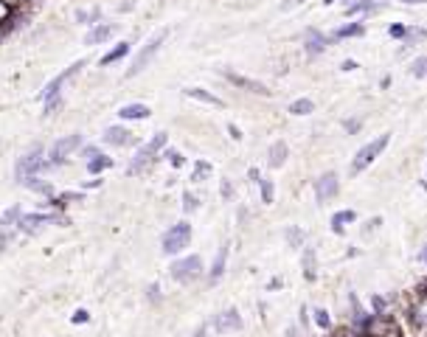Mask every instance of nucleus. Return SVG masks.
Instances as JSON below:
<instances>
[{
    "label": "nucleus",
    "mask_w": 427,
    "mask_h": 337,
    "mask_svg": "<svg viewBox=\"0 0 427 337\" xmlns=\"http://www.w3.org/2000/svg\"><path fill=\"white\" fill-rule=\"evenodd\" d=\"M166 147H169V132H155L147 144H140V147L135 149V155H132V161H129V166H127V174H140V172H147V169L158 161V155H161Z\"/></svg>",
    "instance_id": "1"
},
{
    "label": "nucleus",
    "mask_w": 427,
    "mask_h": 337,
    "mask_svg": "<svg viewBox=\"0 0 427 337\" xmlns=\"http://www.w3.org/2000/svg\"><path fill=\"white\" fill-rule=\"evenodd\" d=\"M391 147V132H382V135H377L374 141H369V144H363L357 152H354V158H351V163H348V174L351 177H357V174H363L377 158H382V152Z\"/></svg>",
    "instance_id": "2"
},
{
    "label": "nucleus",
    "mask_w": 427,
    "mask_h": 337,
    "mask_svg": "<svg viewBox=\"0 0 427 337\" xmlns=\"http://www.w3.org/2000/svg\"><path fill=\"white\" fill-rule=\"evenodd\" d=\"M82 144H85V135H82V132H70V135H62V138H56V141L51 144V149L45 152L48 169H62V166H67L70 158L79 152Z\"/></svg>",
    "instance_id": "3"
},
{
    "label": "nucleus",
    "mask_w": 427,
    "mask_h": 337,
    "mask_svg": "<svg viewBox=\"0 0 427 337\" xmlns=\"http://www.w3.org/2000/svg\"><path fill=\"white\" fill-rule=\"evenodd\" d=\"M169 40V28H161L158 34H152L150 40H147V45L144 48H140L138 54H135V59H132V65L127 67V79H132V76H138V74H144L147 71V67L152 65V59L161 54V48H163V42Z\"/></svg>",
    "instance_id": "4"
},
{
    "label": "nucleus",
    "mask_w": 427,
    "mask_h": 337,
    "mask_svg": "<svg viewBox=\"0 0 427 337\" xmlns=\"http://www.w3.org/2000/svg\"><path fill=\"white\" fill-rule=\"evenodd\" d=\"M42 172H48L45 147H42V144H34L31 149H26V152L17 158V163H15V180L23 183V180L37 177V174H42Z\"/></svg>",
    "instance_id": "5"
},
{
    "label": "nucleus",
    "mask_w": 427,
    "mask_h": 337,
    "mask_svg": "<svg viewBox=\"0 0 427 337\" xmlns=\"http://www.w3.org/2000/svg\"><path fill=\"white\" fill-rule=\"evenodd\" d=\"M169 276L177 281V284H194L205 276V264H202V256L191 253V256H180L169 264Z\"/></svg>",
    "instance_id": "6"
},
{
    "label": "nucleus",
    "mask_w": 427,
    "mask_h": 337,
    "mask_svg": "<svg viewBox=\"0 0 427 337\" xmlns=\"http://www.w3.org/2000/svg\"><path fill=\"white\" fill-rule=\"evenodd\" d=\"M191 233H194V228H191L188 220H180V222L169 225V231L161 236V250H163L166 256L183 253V250L188 247V242H191Z\"/></svg>",
    "instance_id": "7"
},
{
    "label": "nucleus",
    "mask_w": 427,
    "mask_h": 337,
    "mask_svg": "<svg viewBox=\"0 0 427 337\" xmlns=\"http://www.w3.org/2000/svg\"><path fill=\"white\" fill-rule=\"evenodd\" d=\"M405 320L413 331V337H427V295H416L405 306Z\"/></svg>",
    "instance_id": "8"
},
{
    "label": "nucleus",
    "mask_w": 427,
    "mask_h": 337,
    "mask_svg": "<svg viewBox=\"0 0 427 337\" xmlns=\"http://www.w3.org/2000/svg\"><path fill=\"white\" fill-rule=\"evenodd\" d=\"M88 65V59H79V62H74V65H67L65 71H59L42 90H40V101H48V99H56V96H62V88L74 79L76 74H82V67Z\"/></svg>",
    "instance_id": "9"
},
{
    "label": "nucleus",
    "mask_w": 427,
    "mask_h": 337,
    "mask_svg": "<svg viewBox=\"0 0 427 337\" xmlns=\"http://www.w3.org/2000/svg\"><path fill=\"white\" fill-rule=\"evenodd\" d=\"M223 79H225L228 85H234L236 90L250 93V96H270V93H273L264 82L250 79V76H245V74H236V71H231V67H223Z\"/></svg>",
    "instance_id": "10"
},
{
    "label": "nucleus",
    "mask_w": 427,
    "mask_h": 337,
    "mask_svg": "<svg viewBox=\"0 0 427 337\" xmlns=\"http://www.w3.org/2000/svg\"><path fill=\"white\" fill-rule=\"evenodd\" d=\"M301 45H304V54H307L309 59H318V56H323V54L329 51V45H335V42L329 40V34H326V31H321V28L309 26V28L304 31Z\"/></svg>",
    "instance_id": "11"
},
{
    "label": "nucleus",
    "mask_w": 427,
    "mask_h": 337,
    "mask_svg": "<svg viewBox=\"0 0 427 337\" xmlns=\"http://www.w3.org/2000/svg\"><path fill=\"white\" fill-rule=\"evenodd\" d=\"M312 191H315L318 206H323V202L335 199V197L340 194V177H337V172H323V174H318L315 183H312Z\"/></svg>",
    "instance_id": "12"
},
{
    "label": "nucleus",
    "mask_w": 427,
    "mask_h": 337,
    "mask_svg": "<svg viewBox=\"0 0 427 337\" xmlns=\"http://www.w3.org/2000/svg\"><path fill=\"white\" fill-rule=\"evenodd\" d=\"M228 258H231V245H228V242H223V245L217 247V256H214L211 267L205 270V279H208V284H211V287L223 281L225 270H228Z\"/></svg>",
    "instance_id": "13"
},
{
    "label": "nucleus",
    "mask_w": 427,
    "mask_h": 337,
    "mask_svg": "<svg viewBox=\"0 0 427 337\" xmlns=\"http://www.w3.org/2000/svg\"><path fill=\"white\" fill-rule=\"evenodd\" d=\"M245 326V320H242V315H239V309L236 306H228V309H223L217 318L211 320V329L217 331V334H228V331H239Z\"/></svg>",
    "instance_id": "14"
},
{
    "label": "nucleus",
    "mask_w": 427,
    "mask_h": 337,
    "mask_svg": "<svg viewBox=\"0 0 427 337\" xmlns=\"http://www.w3.org/2000/svg\"><path fill=\"white\" fill-rule=\"evenodd\" d=\"M388 6V0H351V3L343 6V15L346 17H371L377 12H382Z\"/></svg>",
    "instance_id": "15"
},
{
    "label": "nucleus",
    "mask_w": 427,
    "mask_h": 337,
    "mask_svg": "<svg viewBox=\"0 0 427 337\" xmlns=\"http://www.w3.org/2000/svg\"><path fill=\"white\" fill-rule=\"evenodd\" d=\"M102 141H104L107 147L124 149V147H132V144H135V132H132V129H127L124 124H113V126H107V129H104Z\"/></svg>",
    "instance_id": "16"
},
{
    "label": "nucleus",
    "mask_w": 427,
    "mask_h": 337,
    "mask_svg": "<svg viewBox=\"0 0 427 337\" xmlns=\"http://www.w3.org/2000/svg\"><path fill=\"white\" fill-rule=\"evenodd\" d=\"M366 31H369V26H366V20L360 17V20H348V23H340L332 34H329V40L332 42H346V40H360V37H366Z\"/></svg>",
    "instance_id": "17"
},
{
    "label": "nucleus",
    "mask_w": 427,
    "mask_h": 337,
    "mask_svg": "<svg viewBox=\"0 0 427 337\" xmlns=\"http://www.w3.org/2000/svg\"><path fill=\"white\" fill-rule=\"evenodd\" d=\"M115 31H118L115 23H104V20H102V23H96V26L88 28V34H85V45H90V48H93V45H107V42L113 40Z\"/></svg>",
    "instance_id": "18"
},
{
    "label": "nucleus",
    "mask_w": 427,
    "mask_h": 337,
    "mask_svg": "<svg viewBox=\"0 0 427 337\" xmlns=\"http://www.w3.org/2000/svg\"><path fill=\"white\" fill-rule=\"evenodd\" d=\"M354 222H357V211H354V208H340V211H335L329 217V228H332L335 236H343L346 228L354 225Z\"/></svg>",
    "instance_id": "19"
},
{
    "label": "nucleus",
    "mask_w": 427,
    "mask_h": 337,
    "mask_svg": "<svg viewBox=\"0 0 427 337\" xmlns=\"http://www.w3.org/2000/svg\"><path fill=\"white\" fill-rule=\"evenodd\" d=\"M301 270H304V279L309 284L318 281V250L312 245H304L301 247Z\"/></svg>",
    "instance_id": "20"
},
{
    "label": "nucleus",
    "mask_w": 427,
    "mask_h": 337,
    "mask_svg": "<svg viewBox=\"0 0 427 337\" xmlns=\"http://www.w3.org/2000/svg\"><path fill=\"white\" fill-rule=\"evenodd\" d=\"M132 54V40H121V42H115L107 54H102V59H99V65L102 67H110V65H118L121 59H127Z\"/></svg>",
    "instance_id": "21"
},
{
    "label": "nucleus",
    "mask_w": 427,
    "mask_h": 337,
    "mask_svg": "<svg viewBox=\"0 0 427 337\" xmlns=\"http://www.w3.org/2000/svg\"><path fill=\"white\" fill-rule=\"evenodd\" d=\"M183 96H186V99H194V101H200V104H208V107H217V110L225 107V101H223L217 93H211V90H205V88H183Z\"/></svg>",
    "instance_id": "22"
},
{
    "label": "nucleus",
    "mask_w": 427,
    "mask_h": 337,
    "mask_svg": "<svg viewBox=\"0 0 427 337\" xmlns=\"http://www.w3.org/2000/svg\"><path fill=\"white\" fill-rule=\"evenodd\" d=\"M424 40H427V28H424V26H410V23H408V31H405V37H402V42H399V51H396V54H399V56H405L410 48H416V45H419V42H424Z\"/></svg>",
    "instance_id": "23"
},
{
    "label": "nucleus",
    "mask_w": 427,
    "mask_h": 337,
    "mask_svg": "<svg viewBox=\"0 0 427 337\" xmlns=\"http://www.w3.org/2000/svg\"><path fill=\"white\" fill-rule=\"evenodd\" d=\"M287 158H290L287 141H273V144L267 147V166H270V169H281L284 163H287Z\"/></svg>",
    "instance_id": "24"
},
{
    "label": "nucleus",
    "mask_w": 427,
    "mask_h": 337,
    "mask_svg": "<svg viewBox=\"0 0 427 337\" xmlns=\"http://www.w3.org/2000/svg\"><path fill=\"white\" fill-rule=\"evenodd\" d=\"M115 166V158L113 155H107V152H99L96 158H90V161H85V169H88V174L90 177H102L104 172H110Z\"/></svg>",
    "instance_id": "25"
},
{
    "label": "nucleus",
    "mask_w": 427,
    "mask_h": 337,
    "mask_svg": "<svg viewBox=\"0 0 427 337\" xmlns=\"http://www.w3.org/2000/svg\"><path fill=\"white\" fill-rule=\"evenodd\" d=\"M150 115H152V110L147 104H140V101H132V104L118 107V118L121 121H147Z\"/></svg>",
    "instance_id": "26"
},
{
    "label": "nucleus",
    "mask_w": 427,
    "mask_h": 337,
    "mask_svg": "<svg viewBox=\"0 0 427 337\" xmlns=\"http://www.w3.org/2000/svg\"><path fill=\"white\" fill-rule=\"evenodd\" d=\"M20 186H26L29 191H34V194H40L42 199H48V197H54V194H56V188H54V183H51V180H45L42 174H37V177H29V180H23Z\"/></svg>",
    "instance_id": "27"
},
{
    "label": "nucleus",
    "mask_w": 427,
    "mask_h": 337,
    "mask_svg": "<svg viewBox=\"0 0 427 337\" xmlns=\"http://www.w3.org/2000/svg\"><path fill=\"white\" fill-rule=\"evenodd\" d=\"M211 174H214V163L197 158V161L191 163V177H188V180H191V186H200V183H205Z\"/></svg>",
    "instance_id": "28"
},
{
    "label": "nucleus",
    "mask_w": 427,
    "mask_h": 337,
    "mask_svg": "<svg viewBox=\"0 0 427 337\" xmlns=\"http://www.w3.org/2000/svg\"><path fill=\"white\" fill-rule=\"evenodd\" d=\"M309 320H312L321 331H332V326H335L332 312H329L326 306H315V309H309Z\"/></svg>",
    "instance_id": "29"
},
{
    "label": "nucleus",
    "mask_w": 427,
    "mask_h": 337,
    "mask_svg": "<svg viewBox=\"0 0 427 337\" xmlns=\"http://www.w3.org/2000/svg\"><path fill=\"white\" fill-rule=\"evenodd\" d=\"M284 242H287V247H293V250H301L307 245V231L298 228V225H290L287 231H284Z\"/></svg>",
    "instance_id": "30"
},
{
    "label": "nucleus",
    "mask_w": 427,
    "mask_h": 337,
    "mask_svg": "<svg viewBox=\"0 0 427 337\" xmlns=\"http://www.w3.org/2000/svg\"><path fill=\"white\" fill-rule=\"evenodd\" d=\"M20 217H23V206L20 202H12V206L0 214V228H17Z\"/></svg>",
    "instance_id": "31"
},
{
    "label": "nucleus",
    "mask_w": 427,
    "mask_h": 337,
    "mask_svg": "<svg viewBox=\"0 0 427 337\" xmlns=\"http://www.w3.org/2000/svg\"><path fill=\"white\" fill-rule=\"evenodd\" d=\"M287 113H290V115H298V118H304V115H312V113H315V101H312V99H307V96H301V99L290 101Z\"/></svg>",
    "instance_id": "32"
},
{
    "label": "nucleus",
    "mask_w": 427,
    "mask_h": 337,
    "mask_svg": "<svg viewBox=\"0 0 427 337\" xmlns=\"http://www.w3.org/2000/svg\"><path fill=\"white\" fill-rule=\"evenodd\" d=\"M74 17H76L79 26H88V28H90V26L102 23V9H99V6H93V9H76Z\"/></svg>",
    "instance_id": "33"
},
{
    "label": "nucleus",
    "mask_w": 427,
    "mask_h": 337,
    "mask_svg": "<svg viewBox=\"0 0 427 337\" xmlns=\"http://www.w3.org/2000/svg\"><path fill=\"white\" fill-rule=\"evenodd\" d=\"M256 186H259V197H261L264 206H273V202H275V183H273L270 177L261 174V180H259Z\"/></svg>",
    "instance_id": "34"
},
{
    "label": "nucleus",
    "mask_w": 427,
    "mask_h": 337,
    "mask_svg": "<svg viewBox=\"0 0 427 337\" xmlns=\"http://www.w3.org/2000/svg\"><path fill=\"white\" fill-rule=\"evenodd\" d=\"M408 74L416 79V82H421V79H427V56L421 54V56H416L413 62H410V67H408Z\"/></svg>",
    "instance_id": "35"
},
{
    "label": "nucleus",
    "mask_w": 427,
    "mask_h": 337,
    "mask_svg": "<svg viewBox=\"0 0 427 337\" xmlns=\"http://www.w3.org/2000/svg\"><path fill=\"white\" fill-rule=\"evenodd\" d=\"M161 158L169 161L172 169H183V166H186V155H183L180 149H175V147H166V149L161 152Z\"/></svg>",
    "instance_id": "36"
},
{
    "label": "nucleus",
    "mask_w": 427,
    "mask_h": 337,
    "mask_svg": "<svg viewBox=\"0 0 427 337\" xmlns=\"http://www.w3.org/2000/svg\"><path fill=\"white\" fill-rule=\"evenodd\" d=\"M369 309H371L374 315H380V318H382V315H391V301H388L385 295L374 293V295H371V304H369Z\"/></svg>",
    "instance_id": "37"
},
{
    "label": "nucleus",
    "mask_w": 427,
    "mask_h": 337,
    "mask_svg": "<svg viewBox=\"0 0 427 337\" xmlns=\"http://www.w3.org/2000/svg\"><path fill=\"white\" fill-rule=\"evenodd\" d=\"M180 206H183V214H194V211L200 208V197H197L191 188H186L183 197H180Z\"/></svg>",
    "instance_id": "38"
},
{
    "label": "nucleus",
    "mask_w": 427,
    "mask_h": 337,
    "mask_svg": "<svg viewBox=\"0 0 427 337\" xmlns=\"http://www.w3.org/2000/svg\"><path fill=\"white\" fill-rule=\"evenodd\" d=\"M42 104H45V107H42V115L51 118V115H56V113L62 110L65 101H62V96H56V99H48V101H42Z\"/></svg>",
    "instance_id": "39"
},
{
    "label": "nucleus",
    "mask_w": 427,
    "mask_h": 337,
    "mask_svg": "<svg viewBox=\"0 0 427 337\" xmlns=\"http://www.w3.org/2000/svg\"><path fill=\"white\" fill-rule=\"evenodd\" d=\"M363 129V118H343V132L346 135H357Z\"/></svg>",
    "instance_id": "40"
},
{
    "label": "nucleus",
    "mask_w": 427,
    "mask_h": 337,
    "mask_svg": "<svg viewBox=\"0 0 427 337\" xmlns=\"http://www.w3.org/2000/svg\"><path fill=\"white\" fill-rule=\"evenodd\" d=\"M147 301H150V304H161V301H163V290H161L158 281H152V284L147 287Z\"/></svg>",
    "instance_id": "41"
},
{
    "label": "nucleus",
    "mask_w": 427,
    "mask_h": 337,
    "mask_svg": "<svg viewBox=\"0 0 427 337\" xmlns=\"http://www.w3.org/2000/svg\"><path fill=\"white\" fill-rule=\"evenodd\" d=\"M405 31H408V23H391V26H388V37L396 40V42H402Z\"/></svg>",
    "instance_id": "42"
},
{
    "label": "nucleus",
    "mask_w": 427,
    "mask_h": 337,
    "mask_svg": "<svg viewBox=\"0 0 427 337\" xmlns=\"http://www.w3.org/2000/svg\"><path fill=\"white\" fill-rule=\"evenodd\" d=\"M99 152H102L99 144H82V147H79V158H82V161H90V158H96Z\"/></svg>",
    "instance_id": "43"
},
{
    "label": "nucleus",
    "mask_w": 427,
    "mask_h": 337,
    "mask_svg": "<svg viewBox=\"0 0 427 337\" xmlns=\"http://www.w3.org/2000/svg\"><path fill=\"white\" fill-rule=\"evenodd\" d=\"M15 236H17L15 228H0V250H6V247L15 242Z\"/></svg>",
    "instance_id": "44"
},
{
    "label": "nucleus",
    "mask_w": 427,
    "mask_h": 337,
    "mask_svg": "<svg viewBox=\"0 0 427 337\" xmlns=\"http://www.w3.org/2000/svg\"><path fill=\"white\" fill-rule=\"evenodd\" d=\"M382 228V217H371V220H366V225H363V236H371V233H377Z\"/></svg>",
    "instance_id": "45"
},
{
    "label": "nucleus",
    "mask_w": 427,
    "mask_h": 337,
    "mask_svg": "<svg viewBox=\"0 0 427 337\" xmlns=\"http://www.w3.org/2000/svg\"><path fill=\"white\" fill-rule=\"evenodd\" d=\"M234 194H236V191H234V183L225 177V180L220 183V197H223L225 202H231V199H234Z\"/></svg>",
    "instance_id": "46"
},
{
    "label": "nucleus",
    "mask_w": 427,
    "mask_h": 337,
    "mask_svg": "<svg viewBox=\"0 0 427 337\" xmlns=\"http://www.w3.org/2000/svg\"><path fill=\"white\" fill-rule=\"evenodd\" d=\"M357 67H360L357 59H343V62H340V71H343V74H351V71H357Z\"/></svg>",
    "instance_id": "47"
},
{
    "label": "nucleus",
    "mask_w": 427,
    "mask_h": 337,
    "mask_svg": "<svg viewBox=\"0 0 427 337\" xmlns=\"http://www.w3.org/2000/svg\"><path fill=\"white\" fill-rule=\"evenodd\" d=\"M70 320H74V323H88L90 320V312L88 309H76L74 315H70Z\"/></svg>",
    "instance_id": "48"
},
{
    "label": "nucleus",
    "mask_w": 427,
    "mask_h": 337,
    "mask_svg": "<svg viewBox=\"0 0 427 337\" xmlns=\"http://www.w3.org/2000/svg\"><path fill=\"white\" fill-rule=\"evenodd\" d=\"M312 320H309V306H301V312H298V326L301 329H307Z\"/></svg>",
    "instance_id": "49"
},
{
    "label": "nucleus",
    "mask_w": 427,
    "mask_h": 337,
    "mask_svg": "<svg viewBox=\"0 0 427 337\" xmlns=\"http://www.w3.org/2000/svg\"><path fill=\"white\" fill-rule=\"evenodd\" d=\"M259 180H261V172H259L256 166H250V169H248V183H253V186H256Z\"/></svg>",
    "instance_id": "50"
},
{
    "label": "nucleus",
    "mask_w": 427,
    "mask_h": 337,
    "mask_svg": "<svg viewBox=\"0 0 427 337\" xmlns=\"http://www.w3.org/2000/svg\"><path fill=\"white\" fill-rule=\"evenodd\" d=\"M102 183H104L102 177H90V180L82 186V191H90V188H102Z\"/></svg>",
    "instance_id": "51"
},
{
    "label": "nucleus",
    "mask_w": 427,
    "mask_h": 337,
    "mask_svg": "<svg viewBox=\"0 0 427 337\" xmlns=\"http://www.w3.org/2000/svg\"><path fill=\"white\" fill-rule=\"evenodd\" d=\"M304 3H307V0H284V3H281V9L287 12V9H296V6H304Z\"/></svg>",
    "instance_id": "52"
},
{
    "label": "nucleus",
    "mask_w": 427,
    "mask_h": 337,
    "mask_svg": "<svg viewBox=\"0 0 427 337\" xmlns=\"http://www.w3.org/2000/svg\"><path fill=\"white\" fill-rule=\"evenodd\" d=\"M228 135H231L234 141H242V129H239L236 124H228Z\"/></svg>",
    "instance_id": "53"
},
{
    "label": "nucleus",
    "mask_w": 427,
    "mask_h": 337,
    "mask_svg": "<svg viewBox=\"0 0 427 337\" xmlns=\"http://www.w3.org/2000/svg\"><path fill=\"white\" fill-rule=\"evenodd\" d=\"M9 12H12V6H6L3 0H0V23H3V20L9 17Z\"/></svg>",
    "instance_id": "54"
},
{
    "label": "nucleus",
    "mask_w": 427,
    "mask_h": 337,
    "mask_svg": "<svg viewBox=\"0 0 427 337\" xmlns=\"http://www.w3.org/2000/svg\"><path fill=\"white\" fill-rule=\"evenodd\" d=\"M419 261L427 267V242H424V245H421V250H419Z\"/></svg>",
    "instance_id": "55"
},
{
    "label": "nucleus",
    "mask_w": 427,
    "mask_h": 337,
    "mask_svg": "<svg viewBox=\"0 0 427 337\" xmlns=\"http://www.w3.org/2000/svg\"><path fill=\"white\" fill-rule=\"evenodd\" d=\"M132 9H135L132 0H127V3H118V12H132Z\"/></svg>",
    "instance_id": "56"
},
{
    "label": "nucleus",
    "mask_w": 427,
    "mask_h": 337,
    "mask_svg": "<svg viewBox=\"0 0 427 337\" xmlns=\"http://www.w3.org/2000/svg\"><path fill=\"white\" fill-rule=\"evenodd\" d=\"M399 3H405V6H424L427 0H399Z\"/></svg>",
    "instance_id": "57"
},
{
    "label": "nucleus",
    "mask_w": 427,
    "mask_h": 337,
    "mask_svg": "<svg viewBox=\"0 0 427 337\" xmlns=\"http://www.w3.org/2000/svg\"><path fill=\"white\" fill-rule=\"evenodd\" d=\"M236 220H239V225H245V220H248V208H245V206L239 208V214H236Z\"/></svg>",
    "instance_id": "58"
},
{
    "label": "nucleus",
    "mask_w": 427,
    "mask_h": 337,
    "mask_svg": "<svg viewBox=\"0 0 427 337\" xmlns=\"http://www.w3.org/2000/svg\"><path fill=\"white\" fill-rule=\"evenodd\" d=\"M388 88H391V76H382L380 79V90H388Z\"/></svg>",
    "instance_id": "59"
},
{
    "label": "nucleus",
    "mask_w": 427,
    "mask_h": 337,
    "mask_svg": "<svg viewBox=\"0 0 427 337\" xmlns=\"http://www.w3.org/2000/svg\"><path fill=\"white\" fill-rule=\"evenodd\" d=\"M278 287H281V279H273V281L267 284V290H278Z\"/></svg>",
    "instance_id": "60"
},
{
    "label": "nucleus",
    "mask_w": 427,
    "mask_h": 337,
    "mask_svg": "<svg viewBox=\"0 0 427 337\" xmlns=\"http://www.w3.org/2000/svg\"><path fill=\"white\" fill-rule=\"evenodd\" d=\"M287 337H298V326H290L287 329Z\"/></svg>",
    "instance_id": "61"
},
{
    "label": "nucleus",
    "mask_w": 427,
    "mask_h": 337,
    "mask_svg": "<svg viewBox=\"0 0 427 337\" xmlns=\"http://www.w3.org/2000/svg\"><path fill=\"white\" fill-rule=\"evenodd\" d=\"M337 3H343V0H323V6H337Z\"/></svg>",
    "instance_id": "62"
},
{
    "label": "nucleus",
    "mask_w": 427,
    "mask_h": 337,
    "mask_svg": "<svg viewBox=\"0 0 427 337\" xmlns=\"http://www.w3.org/2000/svg\"><path fill=\"white\" fill-rule=\"evenodd\" d=\"M421 188L427 191V169H424V180H421Z\"/></svg>",
    "instance_id": "63"
},
{
    "label": "nucleus",
    "mask_w": 427,
    "mask_h": 337,
    "mask_svg": "<svg viewBox=\"0 0 427 337\" xmlns=\"http://www.w3.org/2000/svg\"><path fill=\"white\" fill-rule=\"evenodd\" d=\"M3 40H6V37H3V28H0V42H3Z\"/></svg>",
    "instance_id": "64"
}]
</instances>
